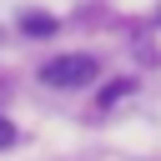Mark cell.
<instances>
[{
  "label": "cell",
  "instance_id": "6da1fadb",
  "mask_svg": "<svg viewBox=\"0 0 161 161\" xmlns=\"http://www.w3.org/2000/svg\"><path fill=\"white\" fill-rule=\"evenodd\" d=\"M101 75V60L96 55H55L40 65V80L45 86H91Z\"/></svg>",
  "mask_w": 161,
  "mask_h": 161
},
{
  "label": "cell",
  "instance_id": "7a4b0ae2",
  "mask_svg": "<svg viewBox=\"0 0 161 161\" xmlns=\"http://www.w3.org/2000/svg\"><path fill=\"white\" fill-rule=\"evenodd\" d=\"M20 30H25V35H50V30H55V15H35V10H25V15H20Z\"/></svg>",
  "mask_w": 161,
  "mask_h": 161
},
{
  "label": "cell",
  "instance_id": "3957f363",
  "mask_svg": "<svg viewBox=\"0 0 161 161\" xmlns=\"http://www.w3.org/2000/svg\"><path fill=\"white\" fill-rule=\"evenodd\" d=\"M126 91H131V80H121V86H111V91H101V106H111V101H121Z\"/></svg>",
  "mask_w": 161,
  "mask_h": 161
},
{
  "label": "cell",
  "instance_id": "277c9868",
  "mask_svg": "<svg viewBox=\"0 0 161 161\" xmlns=\"http://www.w3.org/2000/svg\"><path fill=\"white\" fill-rule=\"evenodd\" d=\"M5 146H15V126H10L5 116H0V151H5Z\"/></svg>",
  "mask_w": 161,
  "mask_h": 161
},
{
  "label": "cell",
  "instance_id": "5b68a950",
  "mask_svg": "<svg viewBox=\"0 0 161 161\" xmlns=\"http://www.w3.org/2000/svg\"><path fill=\"white\" fill-rule=\"evenodd\" d=\"M0 101H5V80H0Z\"/></svg>",
  "mask_w": 161,
  "mask_h": 161
}]
</instances>
